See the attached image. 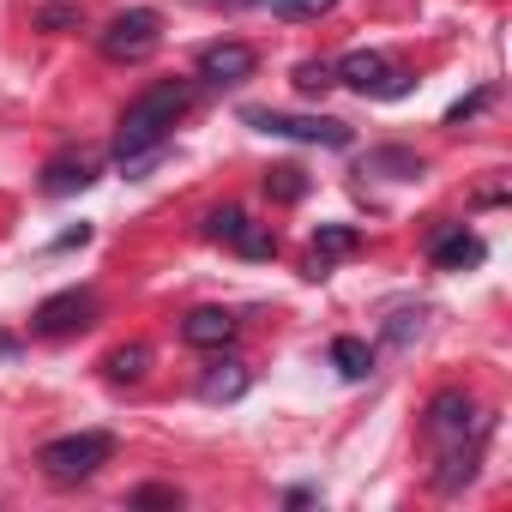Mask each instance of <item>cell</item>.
Segmentation results:
<instances>
[{"label":"cell","mask_w":512,"mask_h":512,"mask_svg":"<svg viewBox=\"0 0 512 512\" xmlns=\"http://www.w3.org/2000/svg\"><path fill=\"white\" fill-rule=\"evenodd\" d=\"M37 25L43 31H85V7H43Z\"/></svg>","instance_id":"7402d4cb"},{"label":"cell","mask_w":512,"mask_h":512,"mask_svg":"<svg viewBox=\"0 0 512 512\" xmlns=\"http://www.w3.org/2000/svg\"><path fill=\"white\" fill-rule=\"evenodd\" d=\"M157 43H163V13L157 7H127L121 19H109V31H97V49L115 67H133V61L157 55Z\"/></svg>","instance_id":"3957f363"},{"label":"cell","mask_w":512,"mask_h":512,"mask_svg":"<svg viewBox=\"0 0 512 512\" xmlns=\"http://www.w3.org/2000/svg\"><path fill=\"white\" fill-rule=\"evenodd\" d=\"M332 85H338V79H332V61H302V67H296V91H302V97H326Z\"/></svg>","instance_id":"ffe728a7"},{"label":"cell","mask_w":512,"mask_h":512,"mask_svg":"<svg viewBox=\"0 0 512 512\" xmlns=\"http://www.w3.org/2000/svg\"><path fill=\"white\" fill-rule=\"evenodd\" d=\"M247 127H260L272 139H296V145H326V151H344L350 145V127L332 121V115H278V109H247L241 115Z\"/></svg>","instance_id":"277c9868"},{"label":"cell","mask_w":512,"mask_h":512,"mask_svg":"<svg viewBox=\"0 0 512 512\" xmlns=\"http://www.w3.org/2000/svg\"><path fill=\"white\" fill-rule=\"evenodd\" d=\"M386 73H392V67H386V55H380V49H350V55L332 67V79H338V85H350V91H362V97H380Z\"/></svg>","instance_id":"ba28073f"},{"label":"cell","mask_w":512,"mask_h":512,"mask_svg":"<svg viewBox=\"0 0 512 512\" xmlns=\"http://www.w3.org/2000/svg\"><path fill=\"white\" fill-rule=\"evenodd\" d=\"M410 85H416V79L392 67V73H386V85H380V97H386V103H398V97H410Z\"/></svg>","instance_id":"d4e9b609"},{"label":"cell","mask_w":512,"mask_h":512,"mask_svg":"<svg viewBox=\"0 0 512 512\" xmlns=\"http://www.w3.org/2000/svg\"><path fill=\"white\" fill-rule=\"evenodd\" d=\"M97 181V157H85V151H67V157H49L43 163V193H85Z\"/></svg>","instance_id":"9c48e42d"},{"label":"cell","mask_w":512,"mask_h":512,"mask_svg":"<svg viewBox=\"0 0 512 512\" xmlns=\"http://www.w3.org/2000/svg\"><path fill=\"white\" fill-rule=\"evenodd\" d=\"M241 223H247V211H241V205H211L199 229H205L211 241H235V235H241Z\"/></svg>","instance_id":"d6986e66"},{"label":"cell","mask_w":512,"mask_h":512,"mask_svg":"<svg viewBox=\"0 0 512 512\" xmlns=\"http://www.w3.org/2000/svg\"><path fill=\"white\" fill-rule=\"evenodd\" d=\"M338 0H272V13L278 19H320V13H332Z\"/></svg>","instance_id":"603a6c76"},{"label":"cell","mask_w":512,"mask_h":512,"mask_svg":"<svg viewBox=\"0 0 512 512\" xmlns=\"http://www.w3.org/2000/svg\"><path fill=\"white\" fill-rule=\"evenodd\" d=\"M332 368H338L344 380H368V374H374V350H368L362 338H338V344H332Z\"/></svg>","instance_id":"9a60e30c"},{"label":"cell","mask_w":512,"mask_h":512,"mask_svg":"<svg viewBox=\"0 0 512 512\" xmlns=\"http://www.w3.org/2000/svg\"><path fill=\"white\" fill-rule=\"evenodd\" d=\"M187 103H193V85H181V79H163V85H151V91H139L133 103H127V115H121V133H115V163H151L157 157V145L169 139V127L187 115Z\"/></svg>","instance_id":"6da1fadb"},{"label":"cell","mask_w":512,"mask_h":512,"mask_svg":"<svg viewBox=\"0 0 512 512\" xmlns=\"http://www.w3.org/2000/svg\"><path fill=\"white\" fill-rule=\"evenodd\" d=\"M127 506H181V488H163V482H145L127 494Z\"/></svg>","instance_id":"cb8c5ba5"},{"label":"cell","mask_w":512,"mask_h":512,"mask_svg":"<svg viewBox=\"0 0 512 512\" xmlns=\"http://www.w3.org/2000/svg\"><path fill=\"white\" fill-rule=\"evenodd\" d=\"M109 458H115V434H103V428H85V434H61V440H49L37 464H43L55 482H91V476H97Z\"/></svg>","instance_id":"7a4b0ae2"},{"label":"cell","mask_w":512,"mask_h":512,"mask_svg":"<svg viewBox=\"0 0 512 512\" xmlns=\"http://www.w3.org/2000/svg\"><path fill=\"white\" fill-rule=\"evenodd\" d=\"M145 368H151V344H121V350H109V362H103V374H109V380H121V386H127V380H139Z\"/></svg>","instance_id":"2e32d148"},{"label":"cell","mask_w":512,"mask_h":512,"mask_svg":"<svg viewBox=\"0 0 512 512\" xmlns=\"http://www.w3.org/2000/svg\"><path fill=\"white\" fill-rule=\"evenodd\" d=\"M368 169H392L404 181V175H422V157L416 151H368Z\"/></svg>","instance_id":"44dd1931"},{"label":"cell","mask_w":512,"mask_h":512,"mask_svg":"<svg viewBox=\"0 0 512 512\" xmlns=\"http://www.w3.org/2000/svg\"><path fill=\"white\" fill-rule=\"evenodd\" d=\"M247 392V368L241 362H217L205 380H199V398L205 404H229V398H241Z\"/></svg>","instance_id":"5bb4252c"},{"label":"cell","mask_w":512,"mask_h":512,"mask_svg":"<svg viewBox=\"0 0 512 512\" xmlns=\"http://www.w3.org/2000/svg\"><path fill=\"white\" fill-rule=\"evenodd\" d=\"M229 247L247 253V260H272V253H278V235H272L266 223H241V235H235Z\"/></svg>","instance_id":"ac0fdd59"},{"label":"cell","mask_w":512,"mask_h":512,"mask_svg":"<svg viewBox=\"0 0 512 512\" xmlns=\"http://www.w3.org/2000/svg\"><path fill=\"white\" fill-rule=\"evenodd\" d=\"M482 235H470V229H446L440 241H434V266L440 272H464V266H482Z\"/></svg>","instance_id":"8fae6325"},{"label":"cell","mask_w":512,"mask_h":512,"mask_svg":"<svg viewBox=\"0 0 512 512\" xmlns=\"http://www.w3.org/2000/svg\"><path fill=\"white\" fill-rule=\"evenodd\" d=\"M266 193H272V199H278V205H296V199H302V193H308V175H302V169H296V163H278V169H272V175H266Z\"/></svg>","instance_id":"e0dca14e"},{"label":"cell","mask_w":512,"mask_h":512,"mask_svg":"<svg viewBox=\"0 0 512 512\" xmlns=\"http://www.w3.org/2000/svg\"><path fill=\"white\" fill-rule=\"evenodd\" d=\"M181 338H187L193 350H223V344L235 338V314H229V308H193V314L181 320Z\"/></svg>","instance_id":"30bf717a"},{"label":"cell","mask_w":512,"mask_h":512,"mask_svg":"<svg viewBox=\"0 0 512 512\" xmlns=\"http://www.w3.org/2000/svg\"><path fill=\"white\" fill-rule=\"evenodd\" d=\"M91 314H97V296H91V290H61V296H49V302L31 314V332H43V338H67V332L91 326Z\"/></svg>","instance_id":"8992f818"},{"label":"cell","mask_w":512,"mask_h":512,"mask_svg":"<svg viewBox=\"0 0 512 512\" xmlns=\"http://www.w3.org/2000/svg\"><path fill=\"white\" fill-rule=\"evenodd\" d=\"M470 476H476V440H470V446H464V440L446 446V458H440V470H434V488H440V494H458Z\"/></svg>","instance_id":"7c38bea8"},{"label":"cell","mask_w":512,"mask_h":512,"mask_svg":"<svg viewBox=\"0 0 512 512\" xmlns=\"http://www.w3.org/2000/svg\"><path fill=\"white\" fill-rule=\"evenodd\" d=\"M253 67H260V55H253L247 43H211V49L199 55V79H205V85H217V91H229V85L253 79Z\"/></svg>","instance_id":"52a82bcc"},{"label":"cell","mask_w":512,"mask_h":512,"mask_svg":"<svg viewBox=\"0 0 512 512\" xmlns=\"http://www.w3.org/2000/svg\"><path fill=\"white\" fill-rule=\"evenodd\" d=\"M428 434L440 440V446H458V440H482L488 434V416L464 398V392H440L434 404H428Z\"/></svg>","instance_id":"5b68a950"},{"label":"cell","mask_w":512,"mask_h":512,"mask_svg":"<svg viewBox=\"0 0 512 512\" xmlns=\"http://www.w3.org/2000/svg\"><path fill=\"white\" fill-rule=\"evenodd\" d=\"M344 253H356V229H350V223H320V229H314V278H320L332 260H344Z\"/></svg>","instance_id":"4fadbf2b"},{"label":"cell","mask_w":512,"mask_h":512,"mask_svg":"<svg viewBox=\"0 0 512 512\" xmlns=\"http://www.w3.org/2000/svg\"><path fill=\"white\" fill-rule=\"evenodd\" d=\"M482 103H488V91H476V97H464V103H452V109H446V127H458V121H464V115H476Z\"/></svg>","instance_id":"484cf974"}]
</instances>
